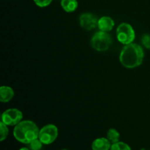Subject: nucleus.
<instances>
[{
    "mask_svg": "<svg viewBox=\"0 0 150 150\" xmlns=\"http://www.w3.org/2000/svg\"><path fill=\"white\" fill-rule=\"evenodd\" d=\"M144 58L143 48L137 43L125 45L120 54V61L122 65L128 69H133L142 64Z\"/></svg>",
    "mask_w": 150,
    "mask_h": 150,
    "instance_id": "nucleus-1",
    "label": "nucleus"
},
{
    "mask_svg": "<svg viewBox=\"0 0 150 150\" xmlns=\"http://www.w3.org/2000/svg\"><path fill=\"white\" fill-rule=\"evenodd\" d=\"M40 129L38 126L31 120H22L13 130L14 138L20 143L29 144L31 142L39 137Z\"/></svg>",
    "mask_w": 150,
    "mask_h": 150,
    "instance_id": "nucleus-2",
    "label": "nucleus"
},
{
    "mask_svg": "<svg viewBox=\"0 0 150 150\" xmlns=\"http://www.w3.org/2000/svg\"><path fill=\"white\" fill-rule=\"evenodd\" d=\"M112 43V39L108 32H96L91 38L90 44L94 50L100 52L105 51L110 48Z\"/></svg>",
    "mask_w": 150,
    "mask_h": 150,
    "instance_id": "nucleus-3",
    "label": "nucleus"
},
{
    "mask_svg": "<svg viewBox=\"0 0 150 150\" xmlns=\"http://www.w3.org/2000/svg\"><path fill=\"white\" fill-rule=\"evenodd\" d=\"M117 38L123 45L132 43L136 38V33L133 26L127 23H120L117 28Z\"/></svg>",
    "mask_w": 150,
    "mask_h": 150,
    "instance_id": "nucleus-4",
    "label": "nucleus"
},
{
    "mask_svg": "<svg viewBox=\"0 0 150 150\" xmlns=\"http://www.w3.org/2000/svg\"><path fill=\"white\" fill-rule=\"evenodd\" d=\"M58 134L59 131L57 126L53 124H48L40 129L38 139L44 145H49L55 142Z\"/></svg>",
    "mask_w": 150,
    "mask_h": 150,
    "instance_id": "nucleus-5",
    "label": "nucleus"
},
{
    "mask_svg": "<svg viewBox=\"0 0 150 150\" xmlns=\"http://www.w3.org/2000/svg\"><path fill=\"white\" fill-rule=\"evenodd\" d=\"M23 113L18 108H8L1 114V122L7 126H16L23 120Z\"/></svg>",
    "mask_w": 150,
    "mask_h": 150,
    "instance_id": "nucleus-6",
    "label": "nucleus"
},
{
    "mask_svg": "<svg viewBox=\"0 0 150 150\" xmlns=\"http://www.w3.org/2000/svg\"><path fill=\"white\" fill-rule=\"evenodd\" d=\"M98 19L91 13H84L79 17V24L82 29L86 31H91L98 27Z\"/></svg>",
    "mask_w": 150,
    "mask_h": 150,
    "instance_id": "nucleus-7",
    "label": "nucleus"
},
{
    "mask_svg": "<svg viewBox=\"0 0 150 150\" xmlns=\"http://www.w3.org/2000/svg\"><path fill=\"white\" fill-rule=\"evenodd\" d=\"M115 26V22L109 16H102L98 19V27L100 31L109 32Z\"/></svg>",
    "mask_w": 150,
    "mask_h": 150,
    "instance_id": "nucleus-8",
    "label": "nucleus"
},
{
    "mask_svg": "<svg viewBox=\"0 0 150 150\" xmlns=\"http://www.w3.org/2000/svg\"><path fill=\"white\" fill-rule=\"evenodd\" d=\"M91 146L92 150H110L111 143L107 138L101 137L94 140Z\"/></svg>",
    "mask_w": 150,
    "mask_h": 150,
    "instance_id": "nucleus-9",
    "label": "nucleus"
},
{
    "mask_svg": "<svg viewBox=\"0 0 150 150\" xmlns=\"http://www.w3.org/2000/svg\"><path fill=\"white\" fill-rule=\"evenodd\" d=\"M14 90L7 86H1L0 87V101L1 103H8L14 97Z\"/></svg>",
    "mask_w": 150,
    "mask_h": 150,
    "instance_id": "nucleus-10",
    "label": "nucleus"
},
{
    "mask_svg": "<svg viewBox=\"0 0 150 150\" xmlns=\"http://www.w3.org/2000/svg\"><path fill=\"white\" fill-rule=\"evenodd\" d=\"M77 0H62L61 7L67 13H73L78 8Z\"/></svg>",
    "mask_w": 150,
    "mask_h": 150,
    "instance_id": "nucleus-11",
    "label": "nucleus"
},
{
    "mask_svg": "<svg viewBox=\"0 0 150 150\" xmlns=\"http://www.w3.org/2000/svg\"><path fill=\"white\" fill-rule=\"evenodd\" d=\"M107 139H108L110 142L112 144L117 143V142H120V134L118 132V130H116L114 128H111L108 130L107 132Z\"/></svg>",
    "mask_w": 150,
    "mask_h": 150,
    "instance_id": "nucleus-12",
    "label": "nucleus"
},
{
    "mask_svg": "<svg viewBox=\"0 0 150 150\" xmlns=\"http://www.w3.org/2000/svg\"><path fill=\"white\" fill-rule=\"evenodd\" d=\"M110 150H131V148L125 142H118L111 144Z\"/></svg>",
    "mask_w": 150,
    "mask_h": 150,
    "instance_id": "nucleus-13",
    "label": "nucleus"
},
{
    "mask_svg": "<svg viewBox=\"0 0 150 150\" xmlns=\"http://www.w3.org/2000/svg\"><path fill=\"white\" fill-rule=\"evenodd\" d=\"M7 127L8 126L6 125L2 122H0V141L1 142H3L4 140H5L7 139V136H8L9 129Z\"/></svg>",
    "mask_w": 150,
    "mask_h": 150,
    "instance_id": "nucleus-14",
    "label": "nucleus"
},
{
    "mask_svg": "<svg viewBox=\"0 0 150 150\" xmlns=\"http://www.w3.org/2000/svg\"><path fill=\"white\" fill-rule=\"evenodd\" d=\"M28 145V148L30 150H41L43 144L39 139H37L31 142Z\"/></svg>",
    "mask_w": 150,
    "mask_h": 150,
    "instance_id": "nucleus-15",
    "label": "nucleus"
},
{
    "mask_svg": "<svg viewBox=\"0 0 150 150\" xmlns=\"http://www.w3.org/2000/svg\"><path fill=\"white\" fill-rule=\"evenodd\" d=\"M35 4L40 7H48L51 4L53 0H33Z\"/></svg>",
    "mask_w": 150,
    "mask_h": 150,
    "instance_id": "nucleus-16",
    "label": "nucleus"
},
{
    "mask_svg": "<svg viewBox=\"0 0 150 150\" xmlns=\"http://www.w3.org/2000/svg\"><path fill=\"white\" fill-rule=\"evenodd\" d=\"M142 43L145 48L150 50V35L145 34L142 36Z\"/></svg>",
    "mask_w": 150,
    "mask_h": 150,
    "instance_id": "nucleus-17",
    "label": "nucleus"
},
{
    "mask_svg": "<svg viewBox=\"0 0 150 150\" xmlns=\"http://www.w3.org/2000/svg\"><path fill=\"white\" fill-rule=\"evenodd\" d=\"M19 150H30V149H29L28 147H22V148H21Z\"/></svg>",
    "mask_w": 150,
    "mask_h": 150,
    "instance_id": "nucleus-18",
    "label": "nucleus"
},
{
    "mask_svg": "<svg viewBox=\"0 0 150 150\" xmlns=\"http://www.w3.org/2000/svg\"><path fill=\"white\" fill-rule=\"evenodd\" d=\"M61 150H68V149H61Z\"/></svg>",
    "mask_w": 150,
    "mask_h": 150,
    "instance_id": "nucleus-19",
    "label": "nucleus"
}]
</instances>
